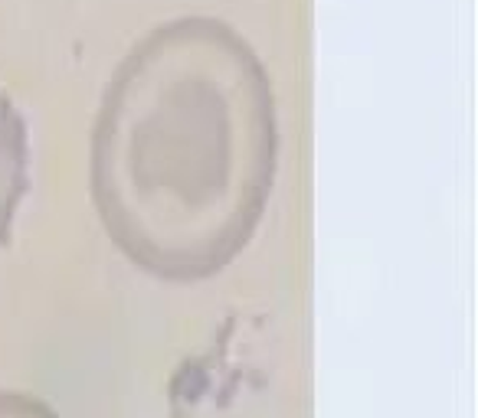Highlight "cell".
I'll return each mask as SVG.
<instances>
[{"label": "cell", "mask_w": 478, "mask_h": 418, "mask_svg": "<svg viewBox=\"0 0 478 418\" xmlns=\"http://www.w3.org/2000/svg\"><path fill=\"white\" fill-rule=\"evenodd\" d=\"M0 418H59L47 402L27 392H0Z\"/></svg>", "instance_id": "3"}, {"label": "cell", "mask_w": 478, "mask_h": 418, "mask_svg": "<svg viewBox=\"0 0 478 418\" xmlns=\"http://www.w3.org/2000/svg\"><path fill=\"white\" fill-rule=\"evenodd\" d=\"M278 161L276 92L217 17L154 27L118 63L92 128V200L128 262L191 285L256 236Z\"/></svg>", "instance_id": "1"}, {"label": "cell", "mask_w": 478, "mask_h": 418, "mask_svg": "<svg viewBox=\"0 0 478 418\" xmlns=\"http://www.w3.org/2000/svg\"><path fill=\"white\" fill-rule=\"evenodd\" d=\"M30 187V134L13 98L0 88V246L10 242V229Z\"/></svg>", "instance_id": "2"}]
</instances>
